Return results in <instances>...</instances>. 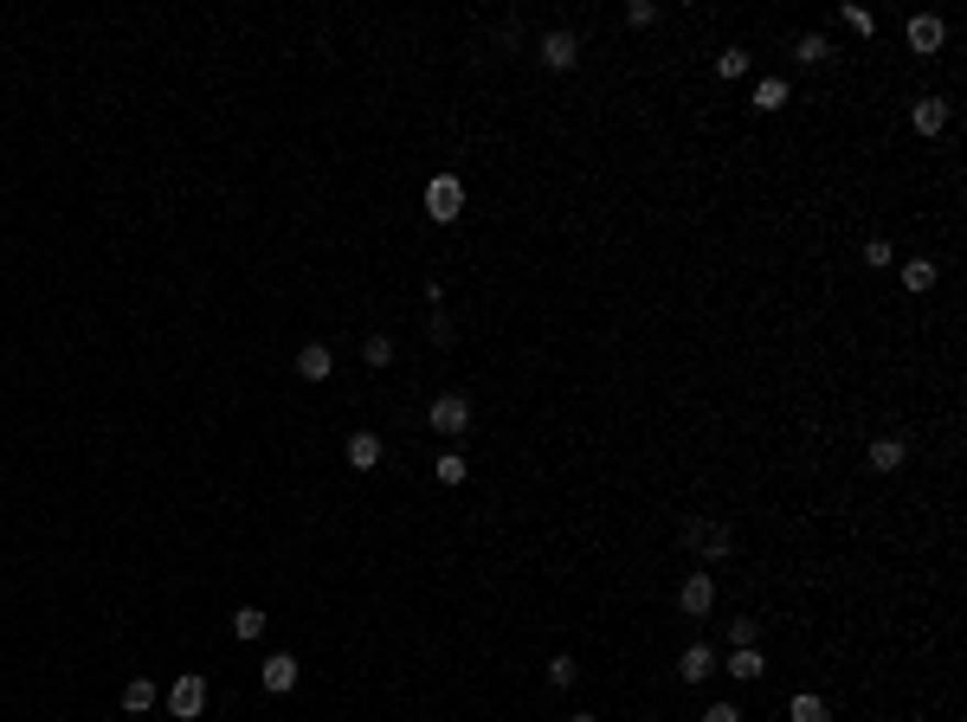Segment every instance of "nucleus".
<instances>
[{
    "mask_svg": "<svg viewBox=\"0 0 967 722\" xmlns=\"http://www.w3.org/2000/svg\"><path fill=\"white\" fill-rule=\"evenodd\" d=\"M671 613L683 626H710L716 613H723V575H710V568H683V580L671 587Z\"/></svg>",
    "mask_w": 967,
    "mask_h": 722,
    "instance_id": "f257e3e1",
    "label": "nucleus"
},
{
    "mask_svg": "<svg viewBox=\"0 0 967 722\" xmlns=\"http://www.w3.org/2000/svg\"><path fill=\"white\" fill-rule=\"evenodd\" d=\"M587 58V33L580 26H542L535 33V71L542 78H575Z\"/></svg>",
    "mask_w": 967,
    "mask_h": 722,
    "instance_id": "f03ea898",
    "label": "nucleus"
},
{
    "mask_svg": "<svg viewBox=\"0 0 967 722\" xmlns=\"http://www.w3.org/2000/svg\"><path fill=\"white\" fill-rule=\"evenodd\" d=\"M420 207H426V220H433V226H452V220H465V207H471V193H465V175H458V168H438V175H426V188H420Z\"/></svg>",
    "mask_w": 967,
    "mask_h": 722,
    "instance_id": "7ed1b4c3",
    "label": "nucleus"
},
{
    "mask_svg": "<svg viewBox=\"0 0 967 722\" xmlns=\"http://www.w3.org/2000/svg\"><path fill=\"white\" fill-rule=\"evenodd\" d=\"M426 433H438V438H465L471 426H478V407H471V393L465 387H445V393H433L426 400Z\"/></svg>",
    "mask_w": 967,
    "mask_h": 722,
    "instance_id": "20e7f679",
    "label": "nucleus"
},
{
    "mask_svg": "<svg viewBox=\"0 0 967 722\" xmlns=\"http://www.w3.org/2000/svg\"><path fill=\"white\" fill-rule=\"evenodd\" d=\"M716 671H723V645H716V638H690V645H677L671 677L683 684V690H703Z\"/></svg>",
    "mask_w": 967,
    "mask_h": 722,
    "instance_id": "39448f33",
    "label": "nucleus"
},
{
    "mask_svg": "<svg viewBox=\"0 0 967 722\" xmlns=\"http://www.w3.org/2000/svg\"><path fill=\"white\" fill-rule=\"evenodd\" d=\"M942 271H948V265H942V258H929V245H922V252H903V258H897V271H890V278H897V290H903V297L929 303V297L942 290Z\"/></svg>",
    "mask_w": 967,
    "mask_h": 722,
    "instance_id": "423d86ee",
    "label": "nucleus"
},
{
    "mask_svg": "<svg viewBox=\"0 0 967 722\" xmlns=\"http://www.w3.org/2000/svg\"><path fill=\"white\" fill-rule=\"evenodd\" d=\"M903 52H916V58H942V52H948V20L910 7V13H903Z\"/></svg>",
    "mask_w": 967,
    "mask_h": 722,
    "instance_id": "0eeeda50",
    "label": "nucleus"
},
{
    "mask_svg": "<svg viewBox=\"0 0 967 722\" xmlns=\"http://www.w3.org/2000/svg\"><path fill=\"white\" fill-rule=\"evenodd\" d=\"M162 710L175 722H200L207 717V671H181L168 690H162Z\"/></svg>",
    "mask_w": 967,
    "mask_h": 722,
    "instance_id": "6e6552de",
    "label": "nucleus"
},
{
    "mask_svg": "<svg viewBox=\"0 0 967 722\" xmlns=\"http://www.w3.org/2000/svg\"><path fill=\"white\" fill-rule=\"evenodd\" d=\"M748 110H755V116H780V110H787V103H793V78H787V71H762V78H748Z\"/></svg>",
    "mask_w": 967,
    "mask_h": 722,
    "instance_id": "1a4fd4ad",
    "label": "nucleus"
},
{
    "mask_svg": "<svg viewBox=\"0 0 967 722\" xmlns=\"http://www.w3.org/2000/svg\"><path fill=\"white\" fill-rule=\"evenodd\" d=\"M381 458H387V438L375 433V426H355V433L342 438V465H348V471L368 478V471H381Z\"/></svg>",
    "mask_w": 967,
    "mask_h": 722,
    "instance_id": "9d476101",
    "label": "nucleus"
},
{
    "mask_svg": "<svg viewBox=\"0 0 967 722\" xmlns=\"http://www.w3.org/2000/svg\"><path fill=\"white\" fill-rule=\"evenodd\" d=\"M768 632H774V620L748 613V607H735V613L723 620V645L729 652H748V645H768Z\"/></svg>",
    "mask_w": 967,
    "mask_h": 722,
    "instance_id": "9b49d317",
    "label": "nucleus"
},
{
    "mask_svg": "<svg viewBox=\"0 0 967 722\" xmlns=\"http://www.w3.org/2000/svg\"><path fill=\"white\" fill-rule=\"evenodd\" d=\"M780 722H838V703H832L825 690H793V697L780 703Z\"/></svg>",
    "mask_w": 967,
    "mask_h": 722,
    "instance_id": "f8f14e48",
    "label": "nucleus"
},
{
    "mask_svg": "<svg viewBox=\"0 0 967 722\" xmlns=\"http://www.w3.org/2000/svg\"><path fill=\"white\" fill-rule=\"evenodd\" d=\"M297 677H303L297 652H271V658L258 665V690H271V697H290V690H297Z\"/></svg>",
    "mask_w": 967,
    "mask_h": 722,
    "instance_id": "ddd939ff",
    "label": "nucleus"
},
{
    "mask_svg": "<svg viewBox=\"0 0 967 722\" xmlns=\"http://www.w3.org/2000/svg\"><path fill=\"white\" fill-rule=\"evenodd\" d=\"M290 368H297V381L323 387V381H330V375H336V348H330V342H303V348H297V362H290Z\"/></svg>",
    "mask_w": 967,
    "mask_h": 722,
    "instance_id": "4468645a",
    "label": "nucleus"
},
{
    "mask_svg": "<svg viewBox=\"0 0 967 722\" xmlns=\"http://www.w3.org/2000/svg\"><path fill=\"white\" fill-rule=\"evenodd\" d=\"M542 684H548V690H555V697H568V690H575V684H587V665H580L575 652H568V645H562V652H548V665H542Z\"/></svg>",
    "mask_w": 967,
    "mask_h": 722,
    "instance_id": "2eb2a0df",
    "label": "nucleus"
},
{
    "mask_svg": "<svg viewBox=\"0 0 967 722\" xmlns=\"http://www.w3.org/2000/svg\"><path fill=\"white\" fill-rule=\"evenodd\" d=\"M116 703H123V717H148V710H162V684L155 677H130L116 690Z\"/></svg>",
    "mask_w": 967,
    "mask_h": 722,
    "instance_id": "dca6fc26",
    "label": "nucleus"
},
{
    "mask_svg": "<svg viewBox=\"0 0 967 722\" xmlns=\"http://www.w3.org/2000/svg\"><path fill=\"white\" fill-rule=\"evenodd\" d=\"M433 484L438 490H465V484H471V458H465L458 445H445V452L433 458Z\"/></svg>",
    "mask_w": 967,
    "mask_h": 722,
    "instance_id": "f3484780",
    "label": "nucleus"
},
{
    "mask_svg": "<svg viewBox=\"0 0 967 722\" xmlns=\"http://www.w3.org/2000/svg\"><path fill=\"white\" fill-rule=\"evenodd\" d=\"M226 632H233L240 645H258V638L271 632V613H265V607H233V620H226Z\"/></svg>",
    "mask_w": 967,
    "mask_h": 722,
    "instance_id": "a211bd4d",
    "label": "nucleus"
},
{
    "mask_svg": "<svg viewBox=\"0 0 967 722\" xmlns=\"http://www.w3.org/2000/svg\"><path fill=\"white\" fill-rule=\"evenodd\" d=\"M658 20H665L658 0H626V7H620V26H626V33H652Z\"/></svg>",
    "mask_w": 967,
    "mask_h": 722,
    "instance_id": "6ab92c4d",
    "label": "nucleus"
},
{
    "mask_svg": "<svg viewBox=\"0 0 967 722\" xmlns=\"http://www.w3.org/2000/svg\"><path fill=\"white\" fill-rule=\"evenodd\" d=\"M362 368H375V375L393 368V336H387V330H375V336L362 342Z\"/></svg>",
    "mask_w": 967,
    "mask_h": 722,
    "instance_id": "aec40b11",
    "label": "nucleus"
},
{
    "mask_svg": "<svg viewBox=\"0 0 967 722\" xmlns=\"http://www.w3.org/2000/svg\"><path fill=\"white\" fill-rule=\"evenodd\" d=\"M697 722H748V703L742 697H716V703H703Z\"/></svg>",
    "mask_w": 967,
    "mask_h": 722,
    "instance_id": "412c9836",
    "label": "nucleus"
},
{
    "mask_svg": "<svg viewBox=\"0 0 967 722\" xmlns=\"http://www.w3.org/2000/svg\"><path fill=\"white\" fill-rule=\"evenodd\" d=\"M568 722H607L600 710H568Z\"/></svg>",
    "mask_w": 967,
    "mask_h": 722,
    "instance_id": "4be33fe9",
    "label": "nucleus"
},
{
    "mask_svg": "<svg viewBox=\"0 0 967 722\" xmlns=\"http://www.w3.org/2000/svg\"><path fill=\"white\" fill-rule=\"evenodd\" d=\"M762 722H780V717H762Z\"/></svg>",
    "mask_w": 967,
    "mask_h": 722,
    "instance_id": "5701e85b",
    "label": "nucleus"
}]
</instances>
